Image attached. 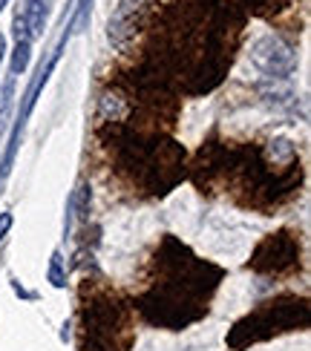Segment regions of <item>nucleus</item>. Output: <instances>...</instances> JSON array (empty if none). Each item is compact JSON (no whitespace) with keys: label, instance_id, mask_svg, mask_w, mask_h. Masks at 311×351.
Wrapping results in <instances>:
<instances>
[{"label":"nucleus","instance_id":"1","mask_svg":"<svg viewBox=\"0 0 311 351\" xmlns=\"http://www.w3.org/2000/svg\"><path fill=\"white\" fill-rule=\"evenodd\" d=\"M159 276L139 297V311L147 323L179 331L207 314V302L222 280V268L202 262L182 242L165 237L156 254Z\"/></svg>","mask_w":311,"mask_h":351},{"label":"nucleus","instance_id":"2","mask_svg":"<svg viewBox=\"0 0 311 351\" xmlns=\"http://www.w3.org/2000/svg\"><path fill=\"white\" fill-rule=\"evenodd\" d=\"M308 328V300L306 297H277L260 302L248 317L231 328L225 337L228 348L245 351L248 346L271 340L286 331H306Z\"/></svg>","mask_w":311,"mask_h":351},{"label":"nucleus","instance_id":"3","mask_svg":"<svg viewBox=\"0 0 311 351\" xmlns=\"http://www.w3.org/2000/svg\"><path fill=\"white\" fill-rule=\"evenodd\" d=\"M133 346L130 308L118 297H95L81 308V351H127Z\"/></svg>","mask_w":311,"mask_h":351},{"label":"nucleus","instance_id":"4","mask_svg":"<svg viewBox=\"0 0 311 351\" xmlns=\"http://www.w3.org/2000/svg\"><path fill=\"white\" fill-rule=\"evenodd\" d=\"M297 265H300V245L288 230L271 233L265 242H260L248 262V268H254L257 274H288Z\"/></svg>","mask_w":311,"mask_h":351},{"label":"nucleus","instance_id":"5","mask_svg":"<svg viewBox=\"0 0 311 351\" xmlns=\"http://www.w3.org/2000/svg\"><path fill=\"white\" fill-rule=\"evenodd\" d=\"M251 61H254V66L262 72V75L286 78L294 72V66H297V55H294V49L286 40L265 35V38L254 40V47H251Z\"/></svg>","mask_w":311,"mask_h":351},{"label":"nucleus","instance_id":"6","mask_svg":"<svg viewBox=\"0 0 311 351\" xmlns=\"http://www.w3.org/2000/svg\"><path fill=\"white\" fill-rule=\"evenodd\" d=\"M49 6H52V0H26L21 18H23V23H26V35H29V38H35V35H41L43 29H47Z\"/></svg>","mask_w":311,"mask_h":351},{"label":"nucleus","instance_id":"7","mask_svg":"<svg viewBox=\"0 0 311 351\" xmlns=\"http://www.w3.org/2000/svg\"><path fill=\"white\" fill-rule=\"evenodd\" d=\"M26 66H29V40L21 38L18 47H14V58H12V75H21Z\"/></svg>","mask_w":311,"mask_h":351},{"label":"nucleus","instance_id":"8","mask_svg":"<svg viewBox=\"0 0 311 351\" xmlns=\"http://www.w3.org/2000/svg\"><path fill=\"white\" fill-rule=\"evenodd\" d=\"M72 204H76V213H78V219H87L90 216V204H93V193H90V187H78V193H76V199H72Z\"/></svg>","mask_w":311,"mask_h":351},{"label":"nucleus","instance_id":"9","mask_svg":"<svg viewBox=\"0 0 311 351\" xmlns=\"http://www.w3.org/2000/svg\"><path fill=\"white\" fill-rule=\"evenodd\" d=\"M49 282L55 288H64L67 285V276H64V268H61V254H52V262H49Z\"/></svg>","mask_w":311,"mask_h":351},{"label":"nucleus","instance_id":"10","mask_svg":"<svg viewBox=\"0 0 311 351\" xmlns=\"http://www.w3.org/2000/svg\"><path fill=\"white\" fill-rule=\"evenodd\" d=\"M245 3L254 9V12H260V14H268V12H277V9H283L288 0H245Z\"/></svg>","mask_w":311,"mask_h":351},{"label":"nucleus","instance_id":"11","mask_svg":"<svg viewBox=\"0 0 311 351\" xmlns=\"http://www.w3.org/2000/svg\"><path fill=\"white\" fill-rule=\"evenodd\" d=\"M9 228H12V213H0V239L6 237Z\"/></svg>","mask_w":311,"mask_h":351},{"label":"nucleus","instance_id":"12","mask_svg":"<svg viewBox=\"0 0 311 351\" xmlns=\"http://www.w3.org/2000/svg\"><path fill=\"white\" fill-rule=\"evenodd\" d=\"M3 52H6V40H3V35H0V61H3Z\"/></svg>","mask_w":311,"mask_h":351},{"label":"nucleus","instance_id":"13","mask_svg":"<svg viewBox=\"0 0 311 351\" xmlns=\"http://www.w3.org/2000/svg\"><path fill=\"white\" fill-rule=\"evenodd\" d=\"M6 3H9V0H0V12H3V9H6Z\"/></svg>","mask_w":311,"mask_h":351}]
</instances>
